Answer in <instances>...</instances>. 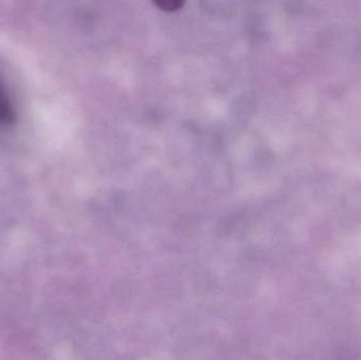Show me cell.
I'll use <instances>...</instances> for the list:
<instances>
[{
  "label": "cell",
  "instance_id": "1",
  "mask_svg": "<svg viewBox=\"0 0 361 360\" xmlns=\"http://www.w3.org/2000/svg\"><path fill=\"white\" fill-rule=\"evenodd\" d=\"M15 120V111L6 90L0 82V124L10 125Z\"/></svg>",
  "mask_w": 361,
  "mask_h": 360
},
{
  "label": "cell",
  "instance_id": "2",
  "mask_svg": "<svg viewBox=\"0 0 361 360\" xmlns=\"http://www.w3.org/2000/svg\"><path fill=\"white\" fill-rule=\"evenodd\" d=\"M186 0H154V4L164 12L173 13L180 10Z\"/></svg>",
  "mask_w": 361,
  "mask_h": 360
}]
</instances>
